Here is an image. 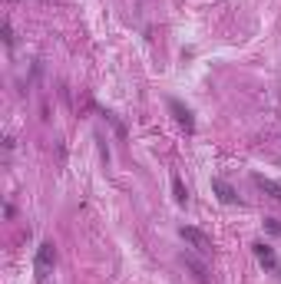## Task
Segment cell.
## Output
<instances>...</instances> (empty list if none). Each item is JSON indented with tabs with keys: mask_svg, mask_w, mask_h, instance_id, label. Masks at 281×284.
Listing matches in <instances>:
<instances>
[{
	"mask_svg": "<svg viewBox=\"0 0 281 284\" xmlns=\"http://www.w3.org/2000/svg\"><path fill=\"white\" fill-rule=\"evenodd\" d=\"M179 238H182L189 248H195L199 254H212V238H208L205 231L192 228V225H182V228H179Z\"/></svg>",
	"mask_w": 281,
	"mask_h": 284,
	"instance_id": "6da1fadb",
	"label": "cell"
},
{
	"mask_svg": "<svg viewBox=\"0 0 281 284\" xmlns=\"http://www.w3.org/2000/svg\"><path fill=\"white\" fill-rule=\"evenodd\" d=\"M53 264H56V245L53 241H43V245L37 248V258H33L37 278H46V274L53 271Z\"/></svg>",
	"mask_w": 281,
	"mask_h": 284,
	"instance_id": "7a4b0ae2",
	"label": "cell"
},
{
	"mask_svg": "<svg viewBox=\"0 0 281 284\" xmlns=\"http://www.w3.org/2000/svg\"><path fill=\"white\" fill-rule=\"evenodd\" d=\"M169 109H172L175 122H179V126H182V129L192 136V132H195V116H192V109H189V106H182L179 99H169Z\"/></svg>",
	"mask_w": 281,
	"mask_h": 284,
	"instance_id": "3957f363",
	"label": "cell"
},
{
	"mask_svg": "<svg viewBox=\"0 0 281 284\" xmlns=\"http://www.w3.org/2000/svg\"><path fill=\"white\" fill-rule=\"evenodd\" d=\"M251 251H255V258H258L268 271H278V254H275V248L271 245H265V241H255L251 245Z\"/></svg>",
	"mask_w": 281,
	"mask_h": 284,
	"instance_id": "277c9868",
	"label": "cell"
},
{
	"mask_svg": "<svg viewBox=\"0 0 281 284\" xmlns=\"http://www.w3.org/2000/svg\"><path fill=\"white\" fill-rule=\"evenodd\" d=\"M212 192L218 195V202H222V205H235V202H238V192L228 185L225 178H212Z\"/></svg>",
	"mask_w": 281,
	"mask_h": 284,
	"instance_id": "5b68a950",
	"label": "cell"
},
{
	"mask_svg": "<svg viewBox=\"0 0 281 284\" xmlns=\"http://www.w3.org/2000/svg\"><path fill=\"white\" fill-rule=\"evenodd\" d=\"M182 264L195 274V281H199V284H212V278H208V268H205L202 261H199L195 254H182Z\"/></svg>",
	"mask_w": 281,
	"mask_h": 284,
	"instance_id": "8992f818",
	"label": "cell"
},
{
	"mask_svg": "<svg viewBox=\"0 0 281 284\" xmlns=\"http://www.w3.org/2000/svg\"><path fill=\"white\" fill-rule=\"evenodd\" d=\"M251 182H255V185H258L265 195H271V198H275V202L281 205V185L275 182V178H268V175H258V172H255V175H251Z\"/></svg>",
	"mask_w": 281,
	"mask_h": 284,
	"instance_id": "52a82bcc",
	"label": "cell"
},
{
	"mask_svg": "<svg viewBox=\"0 0 281 284\" xmlns=\"http://www.w3.org/2000/svg\"><path fill=\"white\" fill-rule=\"evenodd\" d=\"M172 195H175V202H179V205H189V188H185V182L179 178V175L172 178Z\"/></svg>",
	"mask_w": 281,
	"mask_h": 284,
	"instance_id": "ba28073f",
	"label": "cell"
},
{
	"mask_svg": "<svg viewBox=\"0 0 281 284\" xmlns=\"http://www.w3.org/2000/svg\"><path fill=\"white\" fill-rule=\"evenodd\" d=\"M3 43H7V50H13V43H17V36H13L10 20H3Z\"/></svg>",
	"mask_w": 281,
	"mask_h": 284,
	"instance_id": "9c48e42d",
	"label": "cell"
},
{
	"mask_svg": "<svg viewBox=\"0 0 281 284\" xmlns=\"http://www.w3.org/2000/svg\"><path fill=\"white\" fill-rule=\"evenodd\" d=\"M268 228L275 231V235H281V221H275V218H268Z\"/></svg>",
	"mask_w": 281,
	"mask_h": 284,
	"instance_id": "30bf717a",
	"label": "cell"
},
{
	"mask_svg": "<svg viewBox=\"0 0 281 284\" xmlns=\"http://www.w3.org/2000/svg\"><path fill=\"white\" fill-rule=\"evenodd\" d=\"M43 3H46V0H43Z\"/></svg>",
	"mask_w": 281,
	"mask_h": 284,
	"instance_id": "8fae6325",
	"label": "cell"
}]
</instances>
